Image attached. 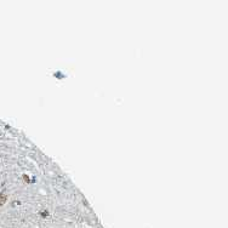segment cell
I'll return each mask as SVG.
<instances>
[{
  "label": "cell",
  "mask_w": 228,
  "mask_h": 228,
  "mask_svg": "<svg viewBox=\"0 0 228 228\" xmlns=\"http://www.w3.org/2000/svg\"><path fill=\"white\" fill-rule=\"evenodd\" d=\"M6 199H7L6 194H4V193H0V206L5 204V203H6Z\"/></svg>",
  "instance_id": "6da1fadb"
},
{
  "label": "cell",
  "mask_w": 228,
  "mask_h": 228,
  "mask_svg": "<svg viewBox=\"0 0 228 228\" xmlns=\"http://www.w3.org/2000/svg\"><path fill=\"white\" fill-rule=\"evenodd\" d=\"M23 180H24V181H26L27 183H29V177H28L27 175H23Z\"/></svg>",
  "instance_id": "7a4b0ae2"
},
{
  "label": "cell",
  "mask_w": 228,
  "mask_h": 228,
  "mask_svg": "<svg viewBox=\"0 0 228 228\" xmlns=\"http://www.w3.org/2000/svg\"><path fill=\"white\" fill-rule=\"evenodd\" d=\"M42 215H43V216H44V217H45V216H47V211H44V213H43V214H42Z\"/></svg>",
  "instance_id": "3957f363"
}]
</instances>
